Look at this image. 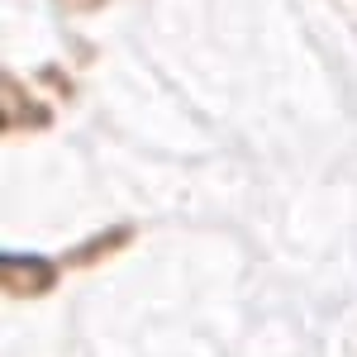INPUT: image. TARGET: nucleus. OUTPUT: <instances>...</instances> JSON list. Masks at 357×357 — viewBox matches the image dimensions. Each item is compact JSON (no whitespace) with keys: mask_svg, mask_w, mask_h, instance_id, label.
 I'll return each mask as SVG.
<instances>
[{"mask_svg":"<svg viewBox=\"0 0 357 357\" xmlns=\"http://www.w3.org/2000/svg\"><path fill=\"white\" fill-rule=\"evenodd\" d=\"M5 291L10 296H38L53 286V262L43 257H20V252H5Z\"/></svg>","mask_w":357,"mask_h":357,"instance_id":"nucleus-1","label":"nucleus"}]
</instances>
